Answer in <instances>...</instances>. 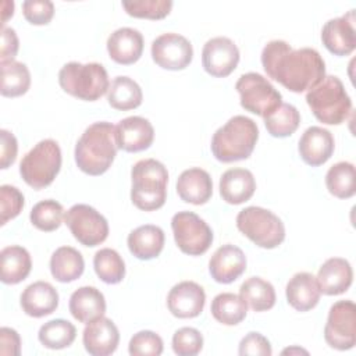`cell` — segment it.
Masks as SVG:
<instances>
[{
  "label": "cell",
  "mask_w": 356,
  "mask_h": 356,
  "mask_svg": "<svg viewBox=\"0 0 356 356\" xmlns=\"http://www.w3.org/2000/svg\"><path fill=\"white\" fill-rule=\"evenodd\" d=\"M266 74L288 90L302 93L318 85L325 76V63L312 47L293 50L285 40H271L261 51Z\"/></svg>",
  "instance_id": "6da1fadb"
},
{
  "label": "cell",
  "mask_w": 356,
  "mask_h": 356,
  "mask_svg": "<svg viewBox=\"0 0 356 356\" xmlns=\"http://www.w3.org/2000/svg\"><path fill=\"white\" fill-rule=\"evenodd\" d=\"M117 149L115 125L107 121L93 122L75 145V163L88 175H102L111 167Z\"/></svg>",
  "instance_id": "7a4b0ae2"
},
{
  "label": "cell",
  "mask_w": 356,
  "mask_h": 356,
  "mask_svg": "<svg viewBox=\"0 0 356 356\" xmlns=\"http://www.w3.org/2000/svg\"><path fill=\"white\" fill-rule=\"evenodd\" d=\"M259 139L256 122L245 115L231 117L211 138L213 156L222 163L248 159Z\"/></svg>",
  "instance_id": "3957f363"
},
{
  "label": "cell",
  "mask_w": 356,
  "mask_h": 356,
  "mask_svg": "<svg viewBox=\"0 0 356 356\" xmlns=\"http://www.w3.org/2000/svg\"><path fill=\"white\" fill-rule=\"evenodd\" d=\"M132 203L143 210L153 211L160 209L167 199L168 171L156 159L139 160L131 170Z\"/></svg>",
  "instance_id": "277c9868"
},
{
  "label": "cell",
  "mask_w": 356,
  "mask_h": 356,
  "mask_svg": "<svg viewBox=\"0 0 356 356\" xmlns=\"http://www.w3.org/2000/svg\"><path fill=\"white\" fill-rule=\"evenodd\" d=\"M306 102L314 117L327 125L342 124L352 111V100L342 81L335 75L324 79L306 93Z\"/></svg>",
  "instance_id": "5b68a950"
},
{
  "label": "cell",
  "mask_w": 356,
  "mask_h": 356,
  "mask_svg": "<svg viewBox=\"0 0 356 356\" xmlns=\"http://www.w3.org/2000/svg\"><path fill=\"white\" fill-rule=\"evenodd\" d=\"M58 83L64 92L86 102H95L110 88L106 68L99 63H67L58 72Z\"/></svg>",
  "instance_id": "8992f818"
},
{
  "label": "cell",
  "mask_w": 356,
  "mask_h": 356,
  "mask_svg": "<svg viewBox=\"0 0 356 356\" xmlns=\"http://www.w3.org/2000/svg\"><path fill=\"white\" fill-rule=\"evenodd\" d=\"M61 167V150L56 140L43 139L38 142L21 160L19 174L33 189L49 186Z\"/></svg>",
  "instance_id": "52a82bcc"
},
{
  "label": "cell",
  "mask_w": 356,
  "mask_h": 356,
  "mask_svg": "<svg viewBox=\"0 0 356 356\" xmlns=\"http://www.w3.org/2000/svg\"><path fill=\"white\" fill-rule=\"evenodd\" d=\"M236 227L254 245L264 249H274L285 239V227L281 218L259 206L241 210L236 216Z\"/></svg>",
  "instance_id": "ba28073f"
},
{
  "label": "cell",
  "mask_w": 356,
  "mask_h": 356,
  "mask_svg": "<svg viewBox=\"0 0 356 356\" xmlns=\"http://www.w3.org/2000/svg\"><path fill=\"white\" fill-rule=\"evenodd\" d=\"M235 89L241 96V106L253 114L267 117L281 103V93L271 82L257 72H246L236 81Z\"/></svg>",
  "instance_id": "9c48e42d"
},
{
  "label": "cell",
  "mask_w": 356,
  "mask_h": 356,
  "mask_svg": "<svg viewBox=\"0 0 356 356\" xmlns=\"http://www.w3.org/2000/svg\"><path fill=\"white\" fill-rule=\"evenodd\" d=\"M171 228L181 252L189 256H200L213 243V231L204 220L192 211H178L172 216Z\"/></svg>",
  "instance_id": "30bf717a"
},
{
  "label": "cell",
  "mask_w": 356,
  "mask_h": 356,
  "mask_svg": "<svg viewBox=\"0 0 356 356\" xmlns=\"http://www.w3.org/2000/svg\"><path fill=\"white\" fill-rule=\"evenodd\" d=\"M64 221L74 238L83 246H97L108 236L107 220L89 204H74L64 214Z\"/></svg>",
  "instance_id": "8fae6325"
},
{
  "label": "cell",
  "mask_w": 356,
  "mask_h": 356,
  "mask_svg": "<svg viewBox=\"0 0 356 356\" xmlns=\"http://www.w3.org/2000/svg\"><path fill=\"white\" fill-rule=\"evenodd\" d=\"M325 342L338 350L352 349L356 343V306L352 300L335 302L324 327Z\"/></svg>",
  "instance_id": "7c38bea8"
},
{
  "label": "cell",
  "mask_w": 356,
  "mask_h": 356,
  "mask_svg": "<svg viewBox=\"0 0 356 356\" xmlns=\"http://www.w3.org/2000/svg\"><path fill=\"white\" fill-rule=\"evenodd\" d=\"M152 58L159 67L164 70H184L191 64L193 58V47L185 36L167 32L153 40Z\"/></svg>",
  "instance_id": "4fadbf2b"
},
{
  "label": "cell",
  "mask_w": 356,
  "mask_h": 356,
  "mask_svg": "<svg viewBox=\"0 0 356 356\" xmlns=\"http://www.w3.org/2000/svg\"><path fill=\"white\" fill-rule=\"evenodd\" d=\"M239 63L238 46L225 36L209 39L202 50V64L207 74L216 78L228 76Z\"/></svg>",
  "instance_id": "5bb4252c"
},
{
  "label": "cell",
  "mask_w": 356,
  "mask_h": 356,
  "mask_svg": "<svg viewBox=\"0 0 356 356\" xmlns=\"http://www.w3.org/2000/svg\"><path fill=\"white\" fill-rule=\"evenodd\" d=\"M321 40L325 49L335 56H349L356 46L355 10L342 17L328 19L321 29Z\"/></svg>",
  "instance_id": "9a60e30c"
},
{
  "label": "cell",
  "mask_w": 356,
  "mask_h": 356,
  "mask_svg": "<svg viewBox=\"0 0 356 356\" xmlns=\"http://www.w3.org/2000/svg\"><path fill=\"white\" fill-rule=\"evenodd\" d=\"M204 289L193 281H182L174 285L167 296V306L172 316L178 318L197 317L204 307Z\"/></svg>",
  "instance_id": "2e32d148"
},
{
  "label": "cell",
  "mask_w": 356,
  "mask_h": 356,
  "mask_svg": "<svg viewBox=\"0 0 356 356\" xmlns=\"http://www.w3.org/2000/svg\"><path fill=\"white\" fill-rule=\"evenodd\" d=\"M153 139L154 129L147 118L132 115L115 125L117 147L124 152L136 153L146 150L153 143Z\"/></svg>",
  "instance_id": "e0dca14e"
},
{
  "label": "cell",
  "mask_w": 356,
  "mask_h": 356,
  "mask_svg": "<svg viewBox=\"0 0 356 356\" xmlns=\"http://www.w3.org/2000/svg\"><path fill=\"white\" fill-rule=\"evenodd\" d=\"M246 270V256L241 248L227 243L220 246L209 261L211 278L220 284H231Z\"/></svg>",
  "instance_id": "ac0fdd59"
},
{
  "label": "cell",
  "mask_w": 356,
  "mask_h": 356,
  "mask_svg": "<svg viewBox=\"0 0 356 356\" xmlns=\"http://www.w3.org/2000/svg\"><path fill=\"white\" fill-rule=\"evenodd\" d=\"M83 346L92 356H108L115 352L120 342L117 325L107 317H99L86 324L82 335Z\"/></svg>",
  "instance_id": "d6986e66"
},
{
  "label": "cell",
  "mask_w": 356,
  "mask_h": 356,
  "mask_svg": "<svg viewBox=\"0 0 356 356\" xmlns=\"http://www.w3.org/2000/svg\"><path fill=\"white\" fill-rule=\"evenodd\" d=\"M335 142L332 134L321 127H309L299 139L298 150L302 160L312 165L318 167L324 164L334 153Z\"/></svg>",
  "instance_id": "ffe728a7"
},
{
  "label": "cell",
  "mask_w": 356,
  "mask_h": 356,
  "mask_svg": "<svg viewBox=\"0 0 356 356\" xmlns=\"http://www.w3.org/2000/svg\"><path fill=\"white\" fill-rule=\"evenodd\" d=\"M316 280L321 293L328 296L341 295L352 285V266L342 257H331L323 263Z\"/></svg>",
  "instance_id": "44dd1931"
},
{
  "label": "cell",
  "mask_w": 356,
  "mask_h": 356,
  "mask_svg": "<svg viewBox=\"0 0 356 356\" xmlns=\"http://www.w3.org/2000/svg\"><path fill=\"white\" fill-rule=\"evenodd\" d=\"M107 51L118 64L129 65L136 63L143 51V36L134 28H118L107 39Z\"/></svg>",
  "instance_id": "7402d4cb"
},
{
  "label": "cell",
  "mask_w": 356,
  "mask_h": 356,
  "mask_svg": "<svg viewBox=\"0 0 356 356\" xmlns=\"http://www.w3.org/2000/svg\"><path fill=\"white\" fill-rule=\"evenodd\" d=\"M58 306L57 289L46 282L36 281L28 285L21 293V307L25 314L39 318L51 314Z\"/></svg>",
  "instance_id": "603a6c76"
},
{
  "label": "cell",
  "mask_w": 356,
  "mask_h": 356,
  "mask_svg": "<svg viewBox=\"0 0 356 356\" xmlns=\"http://www.w3.org/2000/svg\"><path fill=\"white\" fill-rule=\"evenodd\" d=\"M178 196L192 204H204L213 195V181L210 174L199 167L188 168L181 172L177 181Z\"/></svg>",
  "instance_id": "cb8c5ba5"
},
{
  "label": "cell",
  "mask_w": 356,
  "mask_h": 356,
  "mask_svg": "<svg viewBox=\"0 0 356 356\" xmlns=\"http://www.w3.org/2000/svg\"><path fill=\"white\" fill-rule=\"evenodd\" d=\"M288 303L298 312H307L317 306L320 300V288L313 274L296 273L286 284L285 289Z\"/></svg>",
  "instance_id": "d4e9b609"
},
{
  "label": "cell",
  "mask_w": 356,
  "mask_h": 356,
  "mask_svg": "<svg viewBox=\"0 0 356 356\" xmlns=\"http://www.w3.org/2000/svg\"><path fill=\"white\" fill-rule=\"evenodd\" d=\"M254 191V177L246 168H229L220 178V195L229 204H241L249 200Z\"/></svg>",
  "instance_id": "484cf974"
},
{
  "label": "cell",
  "mask_w": 356,
  "mask_h": 356,
  "mask_svg": "<svg viewBox=\"0 0 356 356\" xmlns=\"http://www.w3.org/2000/svg\"><path fill=\"white\" fill-rule=\"evenodd\" d=\"M70 313L79 323H90L104 316V295L95 286H81L72 292L70 298Z\"/></svg>",
  "instance_id": "4316f807"
},
{
  "label": "cell",
  "mask_w": 356,
  "mask_h": 356,
  "mask_svg": "<svg viewBox=\"0 0 356 356\" xmlns=\"http://www.w3.org/2000/svg\"><path fill=\"white\" fill-rule=\"evenodd\" d=\"M129 252L139 260L157 257L164 248V232L160 227L146 224L135 228L127 238Z\"/></svg>",
  "instance_id": "83f0119b"
},
{
  "label": "cell",
  "mask_w": 356,
  "mask_h": 356,
  "mask_svg": "<svg viewBox=\"0 0 356 356\" xmlns=\"http://www.w3.org/2000/svg\"><path fill=\"white\" fill-rule=\"evenodd\" d=\"M83 270V257L75 248L61 246L50 257V273L58 282H72L82 275Z\"/></svg>",
  "instance_id": "f1b7e54d"
},
{
  "label": "cell",
  "mask_w": 356,
  "mask_h": 356,
  "mask_svg": "<svg viewBox=\"0 0 356 356\" xmlns=\"http://www.w3.org/2000/svg\"><path fill=\"white\" fill-rule=\"evenodd\" d=\"M1 281L8 285L24 281L32 268V260L28 250L22 246H7L0 252Z\"/></svg>",
  "instance_id": "f546056e"
},
{
  "label": "cell",
  "mask_w": 356,
  "mask_h": 356,
  "mask_svg": "<svg viewBox=\"0 0 356 356\" xmlns=\"http://www.w3.org/2000/svg\"><path fill=\"white\" fill-rule=\"evenodd\" d=\"M108 104L121 111L134 110L142 104L143 93L140 86L129 76L120 75L113 79L107 90Z\"/></svg>",
  "instance_id": "4dcf8cb0"
},
{
  "label": "cell",
  "mask_w": 356,
  "mask_h": 356,
  "mask_svg": "<svg viewBox=\"0 0 356 356\" xmlns=\"http://www.w3.org/2000/svg\"><path fill=\"white\" fill-rule=\"evenodd\" d=\"M210 312L218 323L224 325H236L246 317L248 305L241 295L222 292L213 299Z\"/></svg>",
  "instance_id": "1f68e13d"
},
{
  "label": "cell",
  "mask_w": 356,
  "mask_h": 356,
  "mask_svg": "<svg viewBox=\"0 0 356 356\" xmlns=\"http://www.w3.org/2000/svg\"><path fill=\"white\" fill-rule=\"evenodd\" d=\"M239 295L254 312H266L275 305L274 286L260 277H250L242 282Z\"/></svg>",
  "instance_id": "d6a6232c"
},
{
  "label": "cell",
  "mask_w": 356,
  "mask_h": 356,
  "mask_svg": "<svg viewBox=\"0 0 356 356\" xmlns=\"http://www.w3.org/2000/svg\"><path fill=\"white\" fill-rule=\"evenodd\" d=\"M1 86L0 92L6 97L22 96L31 85V74L24 63L11 60L0 63Z\"/></svg>",
  "instance_id": "836d02e7"
},
{
  "label": "cell",
  "mask_w": 356,
  "mask_h": 356,
  "mask_svg": "<svg viewBox=\"0 0 356 356\" xmlns=\"http://www.w3.org/2000/svg\"><path fill=\"white\" fill-rule=\"evenodd\" d=\"M76 337V328L72 323L63 318H56L44 323L39 332L38 338L44 348L49 349H64L72 345Z\"/></svg>",
  "instance_id": "e575fe53"
},
{
  "label": "cell",
  "mask_w": 356,
  "mask_h": 356,
  "mask_svg": "<svg viewBox=\"0 0 356 356\" xmlns=\"http://www.w3.org/2000/svg\"><path fill=\"white\" fill-rule=\"evenodd\" d=\"M325 185L331 195L339 199H349L355 195V165L349 161H339L330 167L325 174Z\"/></svg>",
  "instance_id": "d590c367"
},
{
  "label": "cell",
  "mask_w": 356,
  "mask_h": 356,
  "mask_svg": "<svg viewBox=\"0 0 356 356\" xmlns=\"http://www.w3.org/2000/svg\"><path fill=\"white\" fill-rule=\"evenodd\" d=\"M300 124L298 108L288 103H281L273 113L264 117V125L274 138H286L292 135Z\"/></svg>",
  "instance_id": "8d00e7d4"
},
{
  "label": "cell",
  "mask_w": 356,
  "mask_h": 356,
  "mask_svg": "<svg viewBox=\"0 0 356 356\" xmlns=\"http://www.w3.org/2000/svg\"><path fill=\"white\" fill-rule=\"evenodd\" d=\"M93 267L97 277L106 284H118L125 277V263L122 257L110 248H103L95 253Z\"/></svg>",
  "instance_id": "74e56055"
},
{
  "label": "cell",
  "mask_w": 356,
  "mask_h": 356,
  "mask_svg": "<svg viewBox=\"0 0 356 356\" xmlns=\"http://www.w3.org/2000/svg\"><path fill=\"white\" fill-rule=\"evenodd\" d=\"M63 217H64L63 206L53 199L40 200L32 207L29 214L32 225L44 232L56 231L61 225Z\"/></svg>",
  "instance_id": "f35d334b"
},
{
  "label": "cell",
  "mask_w": 356,
  "mask_h": 356,
  "mask_svg": "<svg viewBox=\"0 0 356 356\" xmlns=\"http://www.w3.org/2000/svg\"><path fill=\"white\" fill-rule=\"evenodd\" d=\"M122 7L131 17L161 19L167 17L172 8L171 0H134L122 1Z\"/></svg>",
  "instance_id": "ab89813d"
},
{
  "label": "cell",
  "mask_w": 356,
  "mask_h": 356,
  "mask_svg": "<svg viewBox=\"0 0 356 356\" xmlns=\"http://www.w3.org/2000/svg\"><path fill=\"white\" fill-rule=\"evenodd\" d=\"M203 348V337L200 331L192 327H182L172 337V350L178 356H195Z\"/></svg>",
  "instance_id": "60d3db41"
},
{
  "label": "cell",
  "mask_w": 356,
  "mask_h": 356,
  "mask_svg": "<svg viewBox=\"0 0 356 356\" xmlns=\"http://www.w3.org/2000/svg\"><path fill=\"white\" fill-rule=\"evenodd\" d=\"M128 350L132 356H159L163 352V339L156 332L143 330L134 334Z\"/></svg>",
  "instance_id": "b9f144b4"
},
{
  "label": "cell",
  "mask_w": 356,
  "mask_h": 356,
  "mask_svg": "<svg viewBox=\"0 0 356 356\" xmlns=\"http://www.w3.org/2000/svg\"><path fill=\"white\" fill-rule=\"evenodd\" d=\"M24 207V195L11 185L0 186V224L4 225L8 220L15 218Z\"/></svg>",
  "instance_id": "7bdbcfd3"
},
{
  "label": "cell",
  "mask_w": 356,
  "mask_h": 356,
  "mask_svg": "<svg viewBox=\"0 0 356 356\" xmlns=\"http://www.w3.org/2000/svg\"><path fill=\"white\" fill-rule=\"evenodd\" d=\"M22 13L28 22L33 25H46L54 15V4L50 0H25Z\"/></svg>",
  "instance_id": "ee69618b"
},
{
  "label": "cell",
  "mask_w": 356,
  "mask_h": 356,
  "mask_svg": "<svg viewBox=\"0 0 356 356\" xmlns=\"http://www.w3.org/2000/svg\"><path fill=\"white\" fill-rule=\"evenodd\" d=\"M238 352L241 356H270L273 349L264 335L260 332H249L241 339Z\"/></svg>",
  "instance_id": "f6af8a7d"
},
{
  "label": "cell",
  "mask_w": 356,
  "mask_h": 356,
  "mask_svg": "<svg viewBox=\"0 0 356 356\" xmlns=\"http://www.w3.org/2000/svg\"><path fill=\"white\" fill-rule=\"evenodd\" d=\"M0 165L3 170L8 168L17 159V152H18V143L15 136L7 131L1 129L0 131Z\"/></svg>",
  "instance_id": "bcb514c9"
},
{
  "label": "cell",
  "mask_w": 356,
  "mask_h": 356,
  "mask_svg": "<svg viewBox=\"0 0 356 356\" xmlns=\"http://www.w3.org/2000/svg\"><path fill=\"white\" fill-rule=\"evenodd\" d=\"M21 353V339L15 330L1 327L0 330V355L18 356Z\"/></svg>",
  "instance_id": "7dc6e473"
},
{
  "label": "cell",
  "mask_w": 356,
  "mask_h": 356,
  "mask_svg": "<svg viewBox=\"0 0 356 356\" xmlns=\"http://www.w3.org/2000/svg\"><path fill=\"white\" fill-rule=\"evenodd\" d=\"M18 36L13 28L1 26V49H0V63L14 60L18 51Z\"/></svg>",
  "instance_id": "c3c4849f"
},
{
  "label": "cell",
  "mask_w": 356,
  "mask_h": 356,
  "mask_svg": "<svg viewBox=\"0 0 356 356\" xmlns=\"http://www.w3.org/2000/svg\"><path fill=\"white\" fill-rule=\"evenodd\" d=\"M292 352H299V353H307L306 350H303V349H299V348H291V349H285V350H282V353H292Z\"/></svg>",
  "instance_id": "681fc988"
}]
</instances>
